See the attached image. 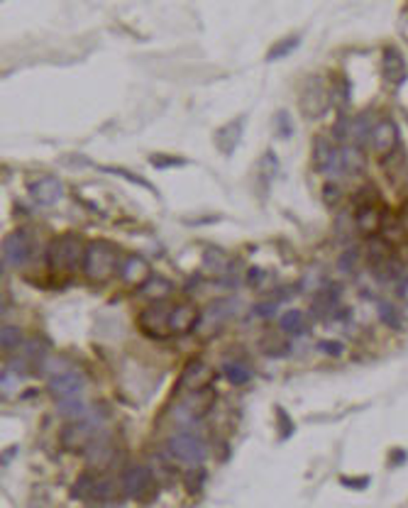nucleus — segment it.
<instances>
[{"label": "nucleus", "mask_w": 408, "mask_h": 508, "mask_svg": "<svg viewBox=\"0 0 408 508\" xmlns=\"http://www.w3.org/2000/svg\"><path fill=\"white\" fill-rule=\"evenodd\" d=\"M86 245L88 242L81 240L76 233L69 235H59L49 242L47 247V264L52 272L66 274L74 272L76 267H84V257H86Z\"/></svg>", "instance_id": "1"}, {"label": "nucleus", "mask_w": 408, "mask_h": 508, "mask_svg": "<svg viewBox=\"0 0 408 508\" xmlns=\"http://www.w3.org/2000/svg\"><path fill=\"white\" fill-rule=\"evenodd\" d=\"M120 264V254L106 240H91L86 245L84 274L91 281H108Z\"/></svg>", "instance_id": "2"}, {"label": "nucleus", "mask_w": 408, "mask_h": 508, "mask_svg": "<svg viewBox=\"0 0 408 508\" xmlns=\"http://www.w3.org/2000/svg\"><path fill=\"white\" fill-rule=\"evenodd\" d=\"M167 452L176 462H184V465H201L208 455V447L196 433H191V430H176L172 438L167 440Z\"/></svg>", "instance_id": "3"}, {"label": "nucleus", "mask_w": 408, "mask_h": 508, "mask_svg": "<svg viewBox=\"0 0 408 508\" xmlns=\"http://www.w3.org/2000/svg\"><path fill=\"white\" fill-rule=\"evenodd\" d=\"M137 325H140V330L147 335V338H154V340H162V338L174 335L172 333V303H167V301L150 303V306L140 311Z\"/></svg>", "instance_id": "4"}, {"label": "nucleus", "mask_w": 408, "mask_h": 508, "mask_svg": "<svg viewBox=\"0 0 408 508\" xmlns=\"http://www.w3.org/2000/svg\"><path fill=\"white\" fill-rule=\"evenodd\" d=\"M120 489L128 499L147 501L154 494V474L145 465H132L120 477Z\"/></svg>", "instance_id": "5"}, {"label": "nucleus", "mask_w": 408, "mask_h": 508, "mask_svg": "<svg viewBox=\"0 0 408 508\" xmlns=\"http://www.w3.org/2000/svg\"><path fill=\"white\" fill-rule=\"evenodd\" d=\"M313 159H316V167L323 171V174L330 176V181H338L343 179L345 174V167H343V152L340 149H335L330 145L328 140H316V145H313Z\"/></svg>", "instance_id": "6"}, {"label": "nucleus", "mask_w": 408, "mask_h": 508, "mask_svg": "<svg viewBox=\"0 0 408 508\" xmlns=\"http://www.w3.org/2000/svg\"><path fill=\"white\" fill-rule=\"evenodd\" d=\"M211 381H213L211 367L201 360H191L184 367V372H181L179 389H186L189 394H201V391H206L211 386Z\"/></svg>", "instance_id": "7"}, {"label": "nucleus", "mask_w": 408, "mask_h": 508, "mask_svg": "<svg viewBox=\"0 0 408 508\" xmlns=\"http://www.w3.org/2000/svg\"><path fill=\"white\" fill-rule=\"evenodd\" d=\"M399 145V127H396L394 120L382 118L377 120L372 132V140H369V147L379 154V157H391V152Z\"/></svg>", "instance_id": "8"}, {"label": "nucleus", "mask_w": 408, "mask_h": 508, "mask_svg": "<svg viewBox=\"0 0 408 508\" xmlns=\"http://www.w3.org/2000/svg\"><path fill=\"white\" fill-rule=\"evenodd\" d=\"M84 384H86V379L81 377L76 369H69V372H62V374H57V377L49 379V394H52L57 401L74 399V396H81Z\"/></svg>", "instance_id": "9"}, {"label": "nucleus", "mask_w": 408, "mask_h": 508, "mask_svg": "<svg viewBox=\"0 0 408 508\" xmlns=\"http://www.w3.org/2000/svg\"><path fill=\"white\" fill-rule=\"evenodd\" d=\"M27 259H30V235L18 230V233L5 237L3 240V269H5V264H8V267H22Z\"/></svg>", "instance_id": "10"}, {"label": "nucleus", "mask_w": 408, "mask_h": 508, "mask_svg": "<svg viewBox=\"0 0 408 508\" xmlns=\"http://www.w3.org/2000/svg\"><path fill=\"white\" fill-rule=\"evenodd\" d=\"M118 274L128 286H142L152 276L150 264H147L142 257H137V254H125V257H120Z\"/></svg>", "instance_id": "11"}, {"label": "nucleus", "mask_w": 408, "mask_h": 508, "mask_svg": "<svg viewBox=\"0 0 408 508\" xmlns=\"http://www.w3.org/2000/svg\"><path fill=\"white\" fill-rule=\"evenodd\" d=\"M328 106V93H325L323 84L318 79H308V84L303 86V96H301V108L308 118H318Z\"/></svg>", "instance_id": "12"}, {"label": "nucleus", "mask_w": 408, "mask_h": 508, "mask_svg": "<svg viewBox=\"0 0 408 508\" xmlns=\"http://www.w3.org/2000/svg\"><path fill=\"white\" fill-rule=\"evenodd\" d=\"M30 196L35 198L40 206H54L59 198L64 196V186L54 176H40L30 184Z\"/></svg>", "instance_id": "13"}, {"label": "nucleus", "mask_w": 408, "mask_h": 508, "mask_svg": "<svg viewBox=\"0 0 408 508\" xmlns=\"http://www.w3.org/2000/svg\"><path fill=\"white\" fill-rule=\"evenodd\" d=\"M201 313L191 301H181L172 306V333L174 335H186L198 325Z\"/></svg>", "instance_id": "14"}, {"label": "nucleus", "mask_w": 408, "mask_h": 508, "mask_svg": "<svg viewBox=\"0 0 408 508\" xmlns=\"http://www.w3.org/2000/svg\"><path fill=\"white\" fill-rule=\"evenodd\" d=\"M340 286H325V289H318L316 296L311 301V313L316 318H330L340 306Z\"/></svg>", "instance_id": "15"}, {"label": "nucleus", "mask_w": 408, "mask_h": 508, "mask_svg": "<svg viewBox=\"0 0 408 508\" xmlns=\"http://www.w3.org/2000/svg\"><path fill=\"white\" fill-rule=\"evenodd\" d=\"M355 225L362 235L374 237L379 230L384 228V215L379 213L377 206H365V208H357L355 213Z\"/></svg>", "instance_id": "16"}, {"label": "nucleus", "mask_w": 408, "mask_h": 508, "mask_svg": "<svg viewBox=\"0 0 408 508\" xmlns=\"http://www.w3.org/2000/svg\"><path fill=\"white\" fill-rule=\"evenodd\" d=\"M174 291V284L164 276H150L145 284L140 286V296L147 298L150 303H159V301H167L169 294Z\"/></svg>", "instance_id": "17"}, {"label": "nucleus", "mask_w": 408, "mask_h": 508, "mask_svg": "<svg viewBox=\"0 0 408 508\" xmlns=\"http://www.w3.org/2000/svg\"><path fill=\"white\" fill-rule=\"evenodd\" d=\"M374 125H377V118H374L372 113H362V115H357V118H352L350 140L355 142L352 147L362 149L365 145H369V140H372V132H374Z\"/></svg>", "instance_id": "18"}, {"label": "nucleus", "mask_w": 408, "mask_h": 508, "mask_svg": "<svg viewBox=\"0 0 408 508\" xmlns=\"http://www.w3.org/2000/svg\"><path fill=\"white\" fill-rule=\"evenodd\" d=\"M84 452H86L88 465H93V467H103V465H108V462L113 460V455H115L113 443H110V440H103L101 435H98V438L93 440V443L88 445Z\"/></svg>", "instance_id": "19"}, {"label": "nucleus", "mask_w": 408, "mask_h": 508, "mask_svg": "<svg viewBox=\"0 0 408 508\" xmlns=\"http://www.w3.org/2000/svg\"><path fill=\"white\" fill-rule=\"evenodd\" d=\"M242 125H245V120H233V123H228L223 127V130H218V135H215V145H218L220 152L225 154H233V149L237 147V142H240V135H242Z\"/></svg>", "instance_id": "20"}, {"label": "nucleus", "mask_w": 408, "mask_h": 508, "mask_svg": "<svg viewBox=\"0 0 408 508\" xmlns=\"http://www.w3.org/2000/svg\"><path fill=\"white\" fill-rule=\"evenodd\" d=\"M377 316L391 330L404 328V311H399L396 303L387 301V298H377Z\"/></svg>", "instance_id": "21"}, {"label": "nucleus", "mask_w": 408, "mask_h": 508, "mask_svg": "<svg viewBox=\"0 0 408 508\" xmlns=\"http://www.w3.org/2000/svg\"><path fill=\"white\" fill-rule=\"evenodd\" d=\"M365 254L369 257V262H372V267H379V264H384L387 259H391L394 254H391V245L387 237H369L367 247H365Z\"/></svg>", "instance_id": "22"}, {"label": "nucleus", "mask_w": 408, "mask_h": 508, "mask_svg": "<svg viewBox=\"0 0 408 508\" xmlns=\"http://www.w3.org/2000/svg\"><path fill=\"white\" fill-rule=\"evenodd\" d=\"M384 76H387V81L391 84H396V81H401V76H404V59H401V54L396 52L394 47H389L387 52H384Z\"/></svg>", "instance_id": "23"}, {"label": "nucleus", "mask_w": 408, "mask_h": 508, "mask_svg": "<svg viewBox=\"0 0 408 508\" xmlns=\"http://www.w3.org/2000/svg\"><path fill=\"white\" fill-rule=\"evenodd\" d=\"M223 374H225V379L230 381V384H235V386H245L247 381L252 379V369L247 367L245 362H240V360H228L223 364Z\"/></svg>", "instance_id": "24"}, {"label": "nucleus", "mask_w": 408, "mask_h": 508, "mask_svg": "<svg viewBox=\"0 0 408 508\" xmlns=\"http://www.w3.org/2000/svg\"><path fill=\"white\" fill-rule=\"evenodd\" d=\"M59 413H62L64 418H69V421H84L88 418V403L81 399V396H74V399H64L59 401Z\"/></svg>", "instance_id": "25"}, {"label": "nucleus", "mask_w": 408, "mask_h": 508, "mask_svg": "<svg viewBox=\"0 0 408 508\" xmlns=\"http://www.w3.org/2000/svg\"><path fill=\"white\" fill-rule=\"evenodd\" d=\"M340 152H343V167H345L347 176H355V174H362V171H365L367 159H365V154H362V149L343 147Z\"/></svg>", "instance_id": "26"}, {"label": "nucleus", "mask_w": 408, "mask_h": 508, "mask_svg": "<svg viewBox=\"0 0 408 508\" xmlns=\"http://www.w3.org/2000/svg\"><path fill=\"white\" fill-rule=\"evenodd\" d=\"M279 328H281V333L303 335V330H306V325H303V313H301V311H286V313H281Z\"/></svg>", "instance_id": "27"}, {"label": "nucleus", "mask_w": 408, "mask_h": 508, "mask_svg": "<svg viewBox=\"0 0 408 508\" xmlns=\"http://www.w3.org/2000/svg\"><path fill=\"white\" fill-rule=\"evenodd\" d=\"M301 44V37L299 35H291V37H284V40H279L274 44L272 49L267 52V62H277V59H284L286 54H291L296 47Z\"/></svg>", "instance_id": "28"}, {"label": "nucleus", "mask_w": 408, "mask_h": 508, "mask_svg": "<svg viewBox=\"0 0 408 508\" xmlns=\"http://www.w3.org/2000/svg\"><path fill=\"white\" fill-rule=\"evenodd\" d=\"M203 267L208 269V272H213V274H223L230 269V264H228V259H225V252H220V250H206V254H203Z\"/></svg>", "instance_id": "29"}, {"label": "nucleus", "mask_w": 408, "mask_h": 508, "mask_svg": "<svg viewBox=\"0 0 408 508\" xmlns=\"http://www.w3.org/2000/svg\"><path fill=\"white\" fill-rule=\"evenodd\" d=\"M120 484L115 482V479H110V477H106V479H98L96 482V491H93V499L96 501H103V504H108V501H113L115 496H118V489Z\"/></svg>", "instance_id": "30"}, {"label": "nucleus", "mask_w": 408, "mask_h": 508, "mask_svg": "<svg viewBox=\"0 0 408 508\" xmlns=\"http://www.w3.org/2000/svg\"><path fill=\"white\" fill-rule=\"evenodd\" d=\"M96 482H98V479L93 477V474H84V477L76 479L71 496H74V499H79V501L93 499V491H96Z\"/></svg>", "instance_id": "31"}, {"label": "nucleus", "mask_w": 408, "mask_h": 508, "mask_svg": "<svg viewBox=\"0 0 408 508\" xmlns=\"http://www.w3.org/2000/svg\"><path fill=\"white\" fill-rule=\"evenodd\" d=\"M262 350H264V355H269V357H281L289 352V342L284 338H279V335H267V338L262 340Z\"/></svg>", "instance_id": "32"}, {"label": "nucleus", "mask_w": 408, "mask_h": 508, "mask_svg": "<svg viewBox=\"0 0 408 508\" xmlns=\"http://www.w3.org/2000/svg\"><path fill=\"white\" fill-rule=\"evenodd\" d=\"M357 264H360V250L357 247H350V250H345L340 254L338 259V269L343 274H355L357 272Z\"/></svg>", "instance_id": "33"}, {"label": "nucleus", "mask_w": 408, "mask_h": 508, "mask_svg": "<svg viewBox=\"0 0 408 508\" xmlns=\"http://www.w3.org/2000/svg\"><path fill=\"white\" fill-rule=\"evenodd\" d=\"M20 342H22L20 328L3 325V330H0V345H3V350H15V347H20Z\"/></svg>", "instance_id": "34"}, {"label": "nucleus", "mask_w": 408, "mask_h": 508, "mask_svg": "<svg viewBox=\"0 0 408 508\" xmlns=\"http://www.w3.org/2000/svg\"><path fill=\"white\" fill-rule=\"evenodd\" d=\"M333 98L340 103V108H345L350 103V81L345 76H338V81L333 84Z\"/></svg>", "instance_id": "35"}, {"label": "nucleus", "mask_w": 408, "mask_h": 508, "mask_svg": "<svg viewBox=\"0 0 408 508\" xmlns=\"http://www.w3.org/2000/svg\"><path fill=\"white\" fill-rule=\"evenodd\" d=\"M350 132H352V118H347V115H340L338 123L333 125L335 142H347V140H350Z\"/></svg>", "instance_id": "36"}, {"label": "nucleus", "mask_w": 408, "mask_h": 508, "mask_svg": "<svg viewBox=\"0 0 408 508\" xmlns=\"http://www.w3.org/2000/svg\"><path fill=\"white\" fill-rule=\"evenodd\" d=\"M203 479H206V472H203V469H198V467L189 469V472L184 474V484H186V489H189L191 494H196V491L203 487Z\"/></svg>", "instance_id": "37"}, {"label": "nucleus", "mask_w": 408, "mask_h": 508, "mask_svg": "<svg viewBox=\"0 0 408 508\" xmlns=\"http://www.w3.org/2000/svg\"><path fill=\"white\" fill-rule=\"evenodd\" d=\"M106 171H108V174H118V176H123V179L132 181V184H137V186H145V189L154 191V186L150 184V181L140 179V176H135V174H132V171H128V169H120V167H106Z\"/></svg>", "instance_id": "38"}, {"label": "nucleus", "mask_w": 408, "mask_h": 508, "mask_svg": "<svg viewBox=\"0 0 408 508\" xmlns=\"http://www.w3.org/2000/svg\"><path fill=\"white\" fill-rule=\"evenodd\" d=\"M277 132H279V137H284V140H289L291 132H294V123H291V118H289L286 110L277 113Z\"/></svg>", "instance_id": "39"}, {"label": "nucleus", "mask_w": 408, "mask_h": 508, "mask_svg": "<svg viewBox=\"0 0 408 508\" xmlns=\"http://www.w3.org/2000/svg\"><path fill=\"white\" fill-rule=\"evenodd\" d=\"M274 313H279V301L274 298V301H262L255 306V316L257 318H274Z\"/></svg>", "instance_id": "40"}, {"label": "nucleus", "mask_w": 408, "mask_h": 508, "mask_svg": "<svg viewBox=\"0 0 408 508\" xmlns=\"http://www.w3.org/2000/svg\"><path fill=\"white\" fill-rule=\"evenodd\" d=\"M318 350L330 357H343L345 347H343V342H338V340H321L318 342Z\"/></svg>", "instance_id": "41"}, {"label": "nucleus", "mask_w": 408, "mask_h": 508, "mask_svg": "<svg viewBox=\"0 0 408 508\" xmlns=\"http://www.w3.org/2000/svg\"><path fill=\"white\" fill-rule=\"evenodd\" d=\"M340 196H343V193H340L338 184H333V181H330V184L323 186V201L328 203V206H335V203H340Z\"/></svg>", "instance_id": "42"}, {"label": "nucleus", "mask_w": 408, "mask_h": 508, "mask_svg": "<svg viewBox=\"0 0 408 508\" xmlns=\"http://www.w3.org/2000/svg\"><path fill=\"white\" fill-rule=\"evenodd\" d=\"M152 164H154V167H157V169H169V167H179V164H184V159H179V157H176V159H169L167 154H154V157H152Z\"/></svg>", "instance_id": "43"}, {"label": "nucleus", "mask_w": 408, "mask_h": 508, "mask_svg": "<svg viewBox=\"0 0 408 508\" xmlns=\"http://www.w3.org/2000/svg\"><path fill=\"white\" fill-rule=\"evenodd\" d=\"M267 272L264 269H250V274H247V284L250 286H262V281L267 279Z\"/></svg>", "instance_id": "44"}, {"label": "nucleus", "mask_w": 408, "mask_h": 508, "mask_svg": "<svg viewBox=\"0 0 408 508\" xmlns=\"http://www.w3.org/2000/svg\"><path fill=\"white\" fill-rule=\"evenodd\" d=\"M343 484H345V487H360V489H365L367 487V484H369V479L367 477H362V479H343Z\"/></svg>", "instance_id": "45"}, {"label": "nucleus", "mask_w": 408, "mask_h": 508, "mask_svg": "<svg viewBox=\"0 0 408 508\" xmlns=\"http://www.w3.org/2000/svg\"><path fill=\"white\" fill-rule=\"evenodd\" d=\"M401 223H404V228H406V233H408V206L404 208V215H401Z\"/></svg>", "instance_id": "46"}, {"label": "nucleus", "mask_w": 408, "mask_h": 508, "mask_svg": "<svg viewBox=\"0 0 408 508\" xmlns=\"http://www.w3.org/2000/svg\"><path fill=\"white\" fill-rule=\"evenodd\" d=\"M98 508H120L118 504H110V501H108V504H103V506H98Z\"/></svg>", "instance_id": "47"}]
</instances>
